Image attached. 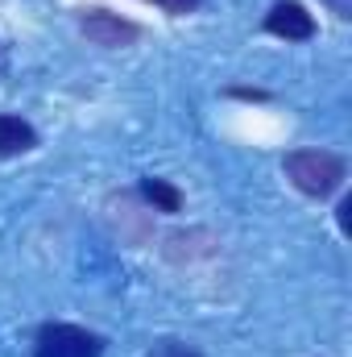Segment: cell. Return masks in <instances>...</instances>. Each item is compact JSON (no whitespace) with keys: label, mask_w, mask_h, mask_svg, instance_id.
<instances>
[{"label":"cell","mask_w":352,"mask_h":357,"mask_svg":"<svg viewBox=\"0 0 352 357\" xmlns=\"http://www.w3.org/2000/svg\"><path fill=\"white\" fill-rule=\"evenodd\" d=\"M282 171H286V178H290L303 195L328 199L332 191L344 187L349 162H344L340 154H332V150H294V154L282 158Z\"/></svg>","instance_id":"obj_1"},{"label":"cell","mask_w":352,"mask_h":357,"mask_svg":"<svg viewBox=\"0 0 352 357\" xmlns=\"http://www.w3.org/2000/svg\"><path fill=\"white\" fill-rule=\"evenodd\" d=\"M104 341L79 324H42L33 337V357H99Z\"/></svg>","instance_id":"obj_2"},{"label":"cell","mask_w":352,"mask_h":357,"mask_svg":"<svg viewBox=\"0 0 352 357\" xmlns=\"http://www.w3.org/2000/svg\"><path fill=\"white\" fill-rule=\"evenodd\" d=\"M79 33L88 38L91 46L120 50V46H133L141 38V25L120 17V13H108V8H83L79 13Z\"/></svg>","instance_id":"obj_3"},{"label":"cell","mask_w":352,"mask_h":357,"mask_svg":"<svg viewBox=\"0 0 352 357\" xmlns=\"http://www.w3.org/2000/svg\"><path fill=\"white\" fill-rule=\"evenodd\" d=\"M265 33H273L282 42H311L315 38V17L298 0H278L265 13Z\"/></svg>","instance_id":"obj_4"},{"label":"cell","mask_w":352,"mask_h":357,"mask_svg":"<svg viewBox=\"0 0 352 357\" xmlns=\"http://www.w3.org/2000/svg\"><path fill=\"white\" fill-rule=\"evenodd\" d=\"M38 146V129L13 112H0V158H17V154H29Z\"/></svg>","instance_id":"obj_5"},{"label":"cell","mask_w":352,"mask_h":357,"mask_svg":"<svg viewBox=\"0 0 352 357\" xmlns=\"http://www.w3.org/2000/svg\"><path fill=\"white\" fill-rule=\"evenodd\" d=\"M141 199L154 208V212H182V191H178L175 183H166V178H154L145 175L141 178Z\"/></svg>","instance_id":"obj_6"},{"label":"cell","mask_w":352,"mask_h":357,"mask_svg":"<svg viewBox=\"0 0 352 357\" xmlns=\"http://www.w3.org/2000/svg\"><path fill=\"white\" fill-rule=\"evenodd\" d=\"M199 237H207L203 229H191V233H170L166 237V245H162V254L170 258V262H195V258H207V250H195V241Z\"/></svg>","instance_id":"obj_7"},{"label":"cell","mask_w":352,"mask_h":357,"mask_svg":"<svg viewBox=\"0 0 352 357\" xmlns=\"http://www.w3.org/2000/svg\"><path fill=\"white\" fill-rule=\"evenodd\" d=\"M145 357H203V349L191 341H178V337H162L145 349Z\"/></svg>","instance_id":"obj_8"},{"label":"cell","mask_w":352,"mask_h":357,"mask_svg":"<svg viewBox=\"0 0 352 357\" xmlns=\"http://www.w3.org/2000/svg\"><path fill=\"white\" fill-rule=\"evenodd\" d=\"M203 0H162V8L170 13V17H186V13H195Z\"/></svg>","instance_id":"obj_9"},{"label":"cell","mask_w":352,"mask_h":357,"mask_svg":"<svg viewBox=\"0 0 352 357\" xmlns=\"http://www.w3.org/2000/svg\"><path fill=\"white\" fill-rule=\"evenodd\" d=\"M224 96H232V100H253V104L269 100V91H262V88H228Z\"/></svg>","instance_id":"obj_10"},{"label":"cell","mask_w":352,"mask_h":357,"mask_svg":"<svg viewBox=\"0 0 352 357\" xmlns=\"http://www.w3.org/2000/svg\"><path fill=\"white\" fill-rule=\"evenodd\" d=\"M349 212H352V195H344V199H340V208H336V220H340V233H344V237L352 233V225H349Z\"/></svg>","instance_id":"obj_11"},{"label":"cell","mask_w":352,"mask_h":357,"mask_svg":"<svg viewBox=\"0 0 352 357\" xmlns=\"http://www.w3.org/2000/svg\"><path fill=\"white\" fill-rule=\"evenodd\" d=\"M323 4H328L340 21H349V17H352V0H323Z\"/></svg>","instance_id":"obj_12"},{"label":"cell","mask_w":352,"mask_h":357,"mask_svg":"<svg viewBox=\"0 0 352 357\" xmlns=\"http://www.w3.org/2000/svg\"><path fill=\"white\" fill-rule=\"evenodd\" d=\"M145 4H158V8H162V0H145Z\"/></svg>","instance_id":"obj_13"}]
</instances>
